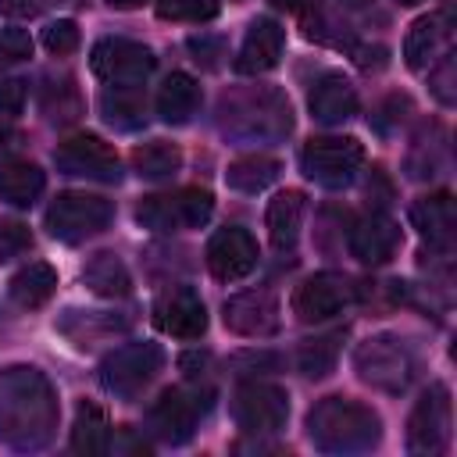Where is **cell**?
I'll return each instance as SVG.
<instances>
[{
    "mask_svg": "<svg viewBox=\"0 0 457 457\" xmlns=\"http://www.w3.org/2000/svg\"><path fill=\"white\" fill-rule=\"evenodd\" d=\"M57 428V396L43 371L14 364L0 371V443L43 450Z\"/></svg>",
    "mask_w": 457,
    "mask_h": 457,
    "instance_id": "obj_1",
    "label": "cell"
},
{
    "mask_svg": "<svg viewBox=\"0 0 457 457\" xmlns=\"http://www.w3.org/2000/svg\"><path fill=\"white\" fill-rule=\"evenodd\" d=\"M307 436L321 453H368L382 439V421L361 400L325 396L307 414Z\"/></svg>",
    "mask_w": 457,
    "mask_h": 457,
    "instance_id": "obj_2",
    "label": "cell"
},
{
    "mask_svg": "<svg viewBox=\"0 0 457 457\" xmlns=\"http://www.w3.org/2000/svg\"><path fill=\"white\" fill-rule=\"evenodd\" d=\"M211 400H214V393L207 386L204 389L200 386H171V389H164L146 411L150 436L168 443V446L189 443L196 425H200V418L211 411Z\"/></svg>",
    "mask_w": 457,
    "mask_h": 457,
    "instance_id": "obj_3",
    "label": "cell"
},
{
    "mask_svg": "<svg viewBox=\"0 0 457 457\" xmlns=\"http://www.w3.org/2000/svg\"><path fill=\"white\" fill-rule=\"evenodd\" d=\"M353 368H357L361 382H368L371 389H382V393H403L414 378V357H411L407 343L389 332L368 336L353 350Z\"/></svg>",
    "mask_w": 457,
    "mask_h": 457,
    "instance_id": "obj_4",
    "label": "cell"
},
{
    "mask_svg": "<svg viewBox=\"0 0 457 457\" xmlns=\"http://www.w3.org/2000/svg\"><path fill=\"white\" fill-rule=\"evenodd\" d=\"M164 368V350L157 343H125L100 361V386L118 400H136Z\"/></svg>",
    "mask_w": 457,
    "mask_h": 457,
    "instance_id": "obj_5",
    "label": "cell"
},
{
    "mask_svg": "<svg viewBox=\"0 0 457 457\" xmlns=\"http://www.w3.org/2000/svg\"><path fill=\"white\" fill-rule=\"evenodd\" d=\"M364 164V146L353 136H314L300 150V168L311 182L325 189H343L357 179Z\"/></svg>",
    "mask_w": 457,
    "mask_h": 457,
    "instance_id": "obj_6",
    "label": "cell"
},
{
    "mask_svg": "<svg viewBox=\"0 0 457 457\" xmlns=\"http://www.w3.org/2000/svg\"><path fill=\"white\" fill-rule=\"evenodd\" d=\"M111 218H114L111 200L93 193H57V200L46 207V228L61 243H82L104 232Z\"/></svg>",
    "mask_w": 457,
    "mask_h": 457,
    "instance_id": "obj_7",
    "label": "cell"
},
{
    "mask_svg": "<svg viewBox=\"0 0 457 457\" xmlns=\"http://www.w3.org/2000/svg\"><path fill=\"white\" fill-rule=\"evenodd\" d=\"M232 418L243 432L250 436H264V432H278L289 418V396L282 386L275 382H257L246 378L236 386L232 393Z\"/></svg>",
    "mask_w": 457,
    "mask_h": 457,
    "instance_id": "obj_8",
    "label": "cell"
},
{
    "mask_svg": "<svg viewBox=\"0 0 457 457\" xmlns=\"http://www.w3.org/2000/svg\"><path fill=\"white\" fill-rule=\"evenodd\" d=\"M154 50L121 36H104L93 43L89 54V68L96 79L111 82V86H139L150 71H154Z\"/></svg>",
    "mask_w": 457,
    "mask_h": 457,
    "instance_id": "obj_9",
    "label": "cell"
},
{
    "mask_svg": "<svg viewBox=\"0 0 457 457\" xmlns=\"http://www.w3.org/2000/svg\"><path fill=\"white\" fill-rule=\"evenodd\" d=\"M450 418H453V407H450V389L443 382L428 386L425 396L414 403L411 418H407V450L411 453H443L446 443H450Z\"/></svg>",
    "mask_w": 457,
    "mask_h": 457,
    "instance_id": "obj_10",
    "label": "cell"
},
{
    "mask_svg": "<svg viewBox=\"0 0 457 457\" xmlns=\"http://www.w3.org/2000/svg\"><path fill=\"white\" fill-rule=\"evenodd\" d=\"M54 161L64 175H75V179H93V182H118L121 179V161H118L114 146L93 132L68 136L54 150Z\"/></svg>",
    "mask_w": 457,
    "mask_h": 457,
    "instance_id": "obj_11",
    "label": "cell"
},
{
    "mask_svg": "<svg viewBox=\"0 0 457 457\" xmlns=\"http://www.w3.org/2000/svg\"><path fill=\"white\" fill-rule=\"evenodd\" d=\"M353 300V286L346 275L339 271H318L311 278H303L293 293V314L307 325L314 321H328L332 314H339L346 303Z\"/></svg>",
    "mask_w": 457,
    "mask_h": 457,
    "instance_id": "obj_12",
    "label": "cell"
},
{
    "mask_svg": "<svg viewBox=\"0 0 457 457\" xmlns=\"http://www.w3.org/2000/svg\"><path fill=\"white\" fill-rule=\"evenodd\" d=\"M207 268L218 282H239L257 268V243L246 228L225 225L207 243Z\"/></svg>",
    "mask_w": 457,
    "mask_h": 457,
    "instance_id": "obj_13",
    "label": "cell"
},
{
    "mask_svg": "<svg viewBox=\"0 0 457 457\" xmlns=\"http://www.w3.org/2000/svg\"><path fill=\"white\" fill-rule=\"evenodd\" d=\"M221 318H225V328H232L236 336L264 339L278 332V300L268 289H246L225 300Z\"/></svg>",
    "mask_w": 457,
    "mask_h": 457,
    "instance_id": "obj_14",
    "label": "cell"
},
{
    "mask_svg": "<svg viewBox=\"0 0 457 457\" xmlns=\"http://www.w3.org/2000/svg\"><path fill=\"white\" fill-rule=\"evenodd\" d=\"M154 325L175 339H200L207 332V307L193 289H164L154 303Z\"/></svg>",
    "mask_w": 457,
    "mask_h": 457,
    "instance_id": "obj_15",
    "label": "cell"
},
{
    "mask_svg": "<svg viewBox=\"0 0 457 457\" xmlns=\"http://www.w3.org/2000/svg\"><path fill=\"white\" fill-rule=\"evenodd\" d=\"M346 246L361 264H386L400 250V225L386 211H368L350 225Z\"/></svg>",
    "mask_w": 457,
    "mask_h": 457,
    "instance_id": "obj_16",
    "label": "cell"
},
{
    "mask_svg": "<svg viewBox=\"0 0 457 457\" xmlns=\"http://www.w3.org/2000/svg\"><path fill=\"white\" fill-rule=\"evenodd\" d=\"M282 46H286V32L275 18H253L246 36H243V46H239V57H236V71L239 75H261V71H271L282 57Z\"/></svg>",
    "mask_w": 457,
    "mask_h": 457,
    "instance_id": "obj_17",
    "label": "cell"
},
{
    "mask_svg": "<svg viewBox=\"0 0 457 457\" xmlns=\"http://www.w3.org/2000/svg\"><path fill=\"white\" fill-rule=\"evenodd\" d=\"M307 107H311L314 121H321V125H343L346 118L357 114V89H353V82L346 75L328 71V75H321L314 82V89L307 96Z\"/></svg>",
    "mask_w": 457,
    "mask_h": 457,
    "instance_id": "obj_18",
    "label": "cell"
},
{
    "mask_svg": "<svg viewBox=\"0 0 457 457\" xmlns=\"http://www.w3.org/2000/svg\"><path fill=\"white\" fill-rule=\"evenodd\" d=\"M446 46H450V29H446L443 14H425L411 25V32L403 39V61H407V68L421 71V68L436 64L446 54Z\"/></svg>",
    "mask_w": 457,
    "mask_h": 457,
    "instance_id": "obj_19",
    "label": "cell"
},
{
    "mask_svg": "<svg viewBox=\"0 0 457 457\" xmlns=\"http://www.w3.org/2000/svg\"><path fill=\"white\" fill-rule=\"evenodd\" d=\"M411 221L414 228L432 243V246H450L453 243V232H457V211H453V196L450 193H432V196H421L414 207H411Z\"/></svg>",
    "mask_w": 457,
    "mask_h": 457,
    "instance_id": "obj_20",
    "label": "cell"
},
{
    "mask_svg": "<svg viewBox=\"0 0 457 457\" xmlns=\"http://www.w3.org/2000/svg\"><path fill=\"white\" fill-rule=\"evenodd\" d=\"M96 107H100V118L121 132H132L146 121V96L139 86H107Z\"/></svg>",
    "mask_w": 457,
    "mask_h": 457,
    "instance_id": "obj_21",
    "label": "cell"
},
{
    "mask_svg": "<svg viewBox=\"0 0 457 457\" xmlns=\"http://www.w3.org/2000/svg\"><path fill=\"white\" fill-rule=\"evenodd\" d=\"M300 225H303V193L286 189L268 204V239L278 253L293 250L300 239Z\"/></svg>",
    "mask_w": 457,
    "mask_h": 457,
    "instance_id": "obj_22",
    "label": "cell"
},
{
    "mask_svg": "<svg viewBox=\"0 0 457 457\" xmlns=\"http://www.w3.org/2000/svg\"><path fill=\"white\" fill-rule=\"evenodd\" d=\"M200 107V86L186 71H171L157 93V114L168 125H186Z\"/></svg>",
    "mask_w": 457,
    "mask_h": 457,
    "instance_id": "obj_23",
    "label": "cell"
},
{
    "mask_svg": "<svg viewBox=\"0 0 457 457\" xmlns=\"http://www.w3.org/2000/svg\"><path fill=\"white\" fill-rule=\"evenodd\" d=\"M46 179L39 171V164L32 161H4L0 164V200H7L11 207H32L43 193Z\"/></svg>",
    "mask_w": 457,
    "mask_h": 457,
    "instance_id": "obj_24",
    "label": "cell"
},
{
    "mask_svg": "<svg viewBox=\"0 0 457 457\" xmlns=\"http://www.w3.org/2000/svg\"><path fill=\"white\" fill-rule=\"evenodd\" d=\"M82 282H86L96 296H107V300H114V296H129V293H132L129 268L121 264L118 253H107V250H100V253H93V257L86 261V268H82Z\"/></svg>",
    "mask_w": 457,
    "mask_h": 457,
    "instance_id": "obj_25",
    "label": "cell"
},
{
    "mask_svg": "<svg viewBox=\"0 0 457 457\" xmlns=\"http://www.w3.org/2000/svg\"><path fill=\"white\" fill-rule=\"evenodd\" d=\"M71 450L86 453V457L111 450V421H107L100 403H89V400L79 403L75 425H71Z\"/></svg>",
    "mask_w": 457,
    "mask_h": 457,
    "instance_id": "obj_26",
    "label": "cell"
},
{
    "mask_svg": "<svg viewBox=\"0 0 457 457\" xmlns=\"http://www.w3.org/2000/svg\"><path fill=\"white\" fill-rule=\"evenodd\" d=\"M11 296H14V303H21V307H39V303H46L50 296H54V289H57V271L46 264V261H29L25 268H18L14 275H11Z\"/></svg>",
    "mask_w": 457,
    "mask_h": 457,
    "instance_id": "obj_27",
    "label": "cell"
},
{
    "mask_svg": "<svg viewBox=\"0 0 457 457\" xmlns=\"http://www.w3.org/2000/svg\"><path fill=\"white\" fill-rule=\"evenodd\" d=\"M278 161L275 157H264V154H246V157H236L228 168H225V182L236 189V193H261L268 189L275 179H278Z\"/></svg>",
    "mask_w": 457,
    "mask_h": 457,
    "instance_id": "obj_28",
    "label": "cell"
},
{
    "mask_svg": "<svg viewBox=\"0 0 457 457\" xmlns=\"http://www.w3.org/2000/svg\"><path fill=\"white\" fill-rule=\"evenodd\" d=\"M132 168L146 182H164L182 168V150L175 143H164V139L143 143V146L132 150Z\"/></svg>",
    "mask_w": 457,
    "mask_h": 457,
    "instance_id": "obj_29",
    "label": "cell"
},
{
    "mask_svg": "<svg viewBox=\"0 0 457 457\" xmlns=\"http://www.w3.org/2000/svg\"><path fill=\"white\" fill-rule=\"evenodd\" d=\"M136 218L143 228L154 232H175L182 228V214H179V196H143L136 207Z\"/></svg>",
    "mask_w": 457,
    "mask_h": 457,
    "instance_id": "obj_30",
    "label": "cell"
},
{
    "mask_svg": "<svg viewBox=\"0 0 457 457\" xmlns=\"http://www.w3.org/2000/svg\"><path fill=\"white\" fill-rule=\"evenodd\" d=\"M336 350H339V336H318L307 339L296 353V364L307 378H325L336 368Z\"/></svg>",
    "mask_w": 457,
    "mask_h": 457,
    "instance_id": "obj_31",
    "label": "cell"
},
{
    "mask_svg": "<svg viewBox=\"0 0 457 457\" xmlns=\"http://www.w3.org/2000/svg\"><path fill=\"white\" fill-rule=\"evenodd\" d=\"M64 318H71V321L82 325V328H64V336H68L75 346H93V339L111 336V332L118 328V321L107 318L104 311H64Z\"/></svg>",
    "mask_w": 457,
    "mask_h": 457,
    "instance_id": "obj_32",
    "label": "cell"
},
{
    "mask_svg": "<svg viewBox=\"0 0 457 457\" xmlns=\"http://www.w3.org/2000/svg\"><path fill=\"white\" fill-rule=\"evenodd\" d=\"M43 111H46L50 121H71V118H79L82 104H79V93H75L71 79H61V86L50 82L43 89Z\"/></svg>",
    "mask_w": 457,
    "mask_h": 457,
    "instance_id": "obj_33",
    "label": "cell"
},
{
    "mask_svg": "<svg viewBox=\"0 0 457 457\" xmlns=\"http://www.w3.org/2000/svg\"><path fill=\"white\" fill-rule=\"evenodd\" d=\"M179 214H182V228H200L207 225V218L214 214V196L200 186H189V189H179Z\"/></svg>",
    "mask_w": 457,
    "mask_h": 457,
    "instance_id": "obj_34",
    "label": "cell"
},
{
    "mask_svg": "<svg viewBox=\"0 0 457 457\" xmlns=\"http://www.w3.org/2000/svg\"><path fill=\"white\" fill-rule=\"evenodd\" d=\"M218 14V0H157V18L164 21H211Z\"/></svg>",
    "mask_w": 457,
    "mask_h": 457,
    "instance_id": "obj_35",
    "label": "cell"
},
{
    "mask_svg": "<svg viewBox=\"0 0 457 457\" xmlns=\"http://www.w3.org/2000/svg\"><path fill=\"white\" fill-rule=\"evenodd\" d=\"M32 57V36L25 29H4L0 32V71L14 68Z\"/></svg>",
    "mask_w": 457,
    "mask_h": 457,
    "instance_id": "obj_36",
    "label": "cell"
},
{
    "mask_svg": "<svg viewBox=\"0 0 457 457\" xmlns=\"http://www.w3.org/2000/svg\"><path fill=\"white\" fill-rule=\"evenodd\" d=\"M43 46H46L50 54H57V57L71 54V50L79 46V25H75L71 18H57V21H50V25L43 29Z\"/></svg>",
    "mask_w": 457,
    "mask_h": 457,
    "instance_id": "obj_37",
    "label": "cell"
},
{
    "mask_svg": "<svg viewBox=\"0 0 457 457\" xmlns=\"http://www.w3.org/2000/svg\"><path fill=\"white\" fill-rule=\"evenodd\" d=\"M32 246V236L21 221H0V261L7 257H18Z\"/></svg>",
    "mask_w": 457,
    "mask_h": 457,
    "instance_id": "obj_38",
    "label": "cell"
},
{
    "mask_svg": "<svg viewBox=\"0 0 457 457\" xmlns=\"http://www.w3.org/2000/svg\"><path fill=\"white\" fill-rule=\"evenodd\" d=\"M25 96H29V89L21 79H4L0 82V114H18L25 107Z\"/></svg>",
    "mask_w": 457,
    "mask_h": 457,
    "instance_id": "obj_39",
    "label": "cell"
},
{
    "mask_svg": "<svg viewBox=\"0 0 457 457\" xmlns=\"http://www.w3.org/2000/svg\"><path fill=\"white\" fill-rule=\"evenodd\" d=\"M182 368H186L189 378H200L196 368H207V353H200V357H196V353H186V357H182Z\"/></svg>",
    "mask_w": 457,
    "mask_h": 457,
    "instance_id": "obj_40",
    "label": "cell"
},
{
    "mask_svg": "<svg viewBox=\"0 0 457 457\" xmlns=\"http://www.w3.org/2000/svg\"><path fill=\"white\" fill-rule=\"evenodd\" d=\"M0 11L4 14H29L32 11V0H0Z\"/></svg>",
    "mask_w": 457,
    "mask_h": 457,
    "instance_id": "obj_41",
    "label": "cell"
},
{
    "mask_svg": "<svg viewBox=\"0 0 457 457\" xmlns=\"http://www.w3.org/2000/svg\"><path fill=\"white\" fill-rule=\"evenodd\" d=\"M14 143H18V132H14L11 125H4V121H0V154H7Z\"/></svg>",
    "mask_w": 457,
    "mask_h": 457,
    "instance_id": "obj_42",
    "label": "cell"
},
{
    "mask_svg": "<svg viewBox=\"0 0 457 457\" xmlns=\"http://www.w3.org/2000/svg\"><path fill=\"white\" fill-rule=\"evenodd\" d=\"M275 7H282V11H303V7H311L314 0H271Z\"/></svg>",
    "mask_w": 457,
    "mask_h": 457,
    "instance_id": "obj_43",
    "label": "cell"
},
{
    "mask_svg": "<svg viewBox=\"0 0 457 457\" xmlns=\"http://www.w3.org/2000/svg\"><path fill=\"white\" fill-rule=\"evenodd\" d=\"M111 7H118V11H132V7H139L143 0H107Z\"/></svg>",
    "mask_w": 457,
    "mask_h": 457,
    "instance_id": "obj_44",
    "label": "cell"
},
{
    "mask_svg": "<svg viewBox=\"0 0 457 457\" xmlns=\"http://www.w3.org/2000/svg\"><path fill=\"white\" fill-rule=\"evenodd\" d=\"M400 4H403V7H411V4H421V0H400Z\"/></svg>",
    "mask_w": 457,
    "mask_h": 457,
    "instance_id": "obj_45",
    "label": "cell"
}]
</instances>
